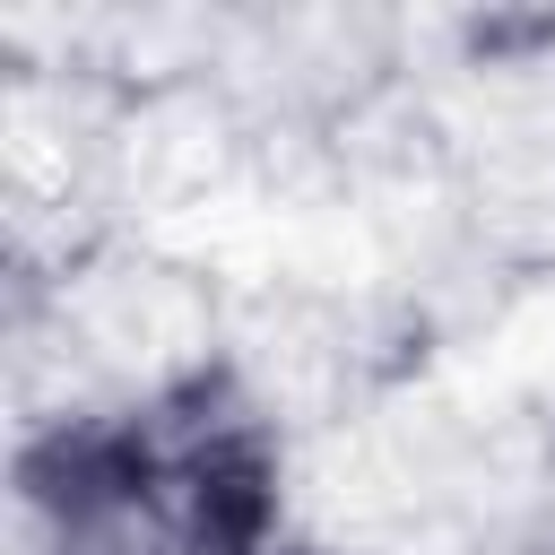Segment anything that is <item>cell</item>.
<instances>
[{
  "label": "cell",
  "mask_w": 555,
  "mask_h": 555,
  "mask_svg": "<svg viewBox=\"0 0 555 555\" xmlns=\"http://www.w3.org/2000/svg\"><path fill=\"white\" fill-rule=\"evenodd\" d=\"M43 555H234L251 477L208 434H87L35 468Z\"/></svg>",
  "instance_id": "1"
}]
</instances>
